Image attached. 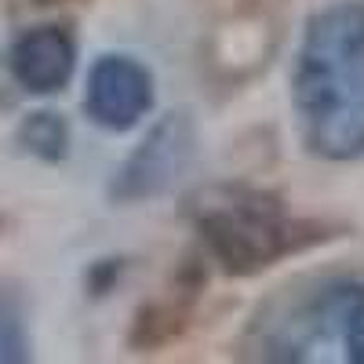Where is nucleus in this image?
I'll list each match as a JSON object with an SVG mask.
<instances>
[{
    "label": "nucleus",
    "instance_id": "obj_1",
    "mask_svg": "<svg viewBox=\"0 0 364 364\" xmlns=\"http://www.w3.org/2000/svg\"><path fill=\"white\" fill-rule=\"evenodd\" d=\"M291 106L306 149L324 161L364 154V0L321 8L299 41Z\"/></svg>",
    "mask_w": 364,
    "mask_h": 364
},
{
    "label": "nucleus",
    "instance_id": "obj_2",
    "mask_svg": "<svg viewBox=\"0 0 364 364\" xmlns=\"http://www.w3.org/2000/svg\"><path fill=\"white\" fill-rule=\"evenodd\" d=\"M190 223L208 259L230 277H255L273 262L331 237V230L291 215L277 193L245 182L200 190L190 204Z\"/></svg>",
    "mask_w": 364,
    "mask_h": 364
},
{
    "label": "nucleus",
    "instance_id": "obj_3",
    "mask_svg": "<svg viewBox=\"0 0 364 364\" xmlns=\"http://www.w3.org/2000/svg\"><path fill=\"white\" fill-rule=\"evenodd\" d=\"M259 353L269 360H353L364 364V281L339 277L273 321Z\"/></svg>",
    "mask_w": 364,
    "mask_h": 364
},
{
    "label": "nucleus",
    "instance_id": "obj_4",
    "mask_svg": "<svg viewBox=\"0 0 364 364\" xmlns=\"http://www.w3.org/2000/svg\"><path fill=\"white\" fill-rule=\"evenodd\" d=\"M193 149H197L193 120L182 109L161 117L142 135V142L124 157V164L117 168V175L109 182V197L117 204H146L154 197H164L186 175Z\"/></svg>",
    "mask_w": 364,
    "mask_h": 364
},
{
    "label": "nucleus",
    "instance_id": "obj_5",
    "mask_svg": "<svg viewBox=\"0 0 364 364\" xmlns=\"http://www.w3.org/2000/svg\"><path fill=\"white\" fill-rule=\"evenodd\" d=\"M84 109L106 132H132L154 109V77L132 55H102L87 73Z\"/></svg>",
    "mask_w": 364,
    "mask_h": 364
},
{
    "label": "nucleus",
    "instance_id": "obj_6",
    "mask_svg": "<svg viewBox=\"0 0 364 364\" xmlns=\"http://www.w3.org/2000/svg\"><path fill=\"white\" fill-rule=\"evenodd\" d=\"M8 70L29 95H55L77 70V41L66 26H33L11 44Z\"/></svg>",
    "mask_w": 364,
    "mask_h": 364
},
{
    "label": "nucleus",
    "instance_id": "obj_7",
    "mask_svg": "<svg viewBox=\"0 0 364 364\" xmlns=\"http://www.w3.org/2000/svg\"><path fill=\"white\" fill-rule=\"evenodd\" d=\"M193 299H197V288L186 284V288H178L175 295H168L164 302H149V306L142 310V317L135 321V328H132V343L149 350V346H161V343L175 339L178 328L186 324V317H190Z\"/></svg>",
    "mask_w": 364,
    "mask_h": 364
},
{
    "label": "nucleus",
    "instance_id": "obj_8",
    "mask_svg": "<svg viewBox=\"0 0 364 364\" xmlns=\"http://www.w3.org/2000/svg\"><path fill=\"white\" fill-rule=\"evenodd\" d=\"M18 146L29 157L55 164V161H63L66 149H70V128H66V120L58 113H51V109L29 113L22 120V128H18Z\"/></svg>",
    "mask_w": 364,
    "mask_h": 364
},
{
    "label": "nucleus",
    "instance_id": "obj_9",
    "mask_svg": "<svg viewBox=\"0 0 364 364\" xmlns=\"http://www.w3.org/2000/svg\"><path fill=\"white\" fill-rule=\"evenodd\" d=\"M29 357V336L18 299L0 291V364H18Z\"/></svg>",
    "mask_w": 364,
    "mask_h": 364
},
{
    "label": "nucleus",
    "instance_id": "obj_10",
    "mask_svg": "<svg viewBox=\"0 0 364 364\" xmlns=\"http://www.w3.org/2000/svg\"><path fill=\"white\" fill-rule=\"evenodd\" d=\"M33 4H63V0H33Z\"/></svg>",
    "mask_w": 364,
    "mask_h": 364
}]
</instances>
